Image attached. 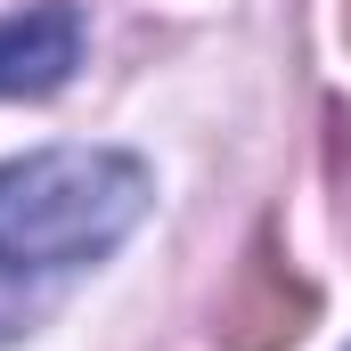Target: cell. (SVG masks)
I'll use <instances>...</instances> for the list:
<instances>
[{
  "mask_svg": "<svg viewBox=\"0 0 351 351\" xmlns=\"http://www.w3.org/2000/svg\"><path fill=\"white\" fill-rule=\"evenodd\" d=\"M82 66V8L74 0H41L0 16V98H49Z\"/></svg>",
  "mask_w": 351,
  "mask_h": 351,
  "instance_id": "3",
  "label": "cell"
},
{
  "mask_svg": "<svg viewBox=\"0 0 351 351\" xmlns=\"http://www.w3.org/2000/svg\"><path fill=\"white\" fill-rule=\"evenodd\" d=\"M343 33H351V0H343Z\"/></svg>",
  "mask_w": 351,
  "mask_h": 351,
  "instance_id": "4",
  "label": "cell"
},
{
  "mask_svg": "<svg viewBox=\"0 0 351 351\" xmlns=\"http://www.w3.org/2000/svg\"><path fill=\"white\" fill-rule=\"evenodd\" d=\"M147 164L123 147H41L0 164V269H82L147 213Z\"/></svg>",
  "mask_w": 351,
  "mask_h": 351,
  "instance_id": "1",
  "label": "cell"
},
{
  "mask_svg": "<svg viewBox=\"0 0 351 351\" xmlns=\"http://www.w3.org/2000/svg\"><path fill=\"white\" fill-rule=\"evenodd\" d=\"M311 319H319V294L286 269L278 229L262 221L237 278H229V294H221V311H213V343L221 351H286V343L311 335Z\"/></svg>",
  "mask_w": 351,
  "mask_h": 351,
  "instance_id": "2",
  "label": "cell"
}]
</instances>
